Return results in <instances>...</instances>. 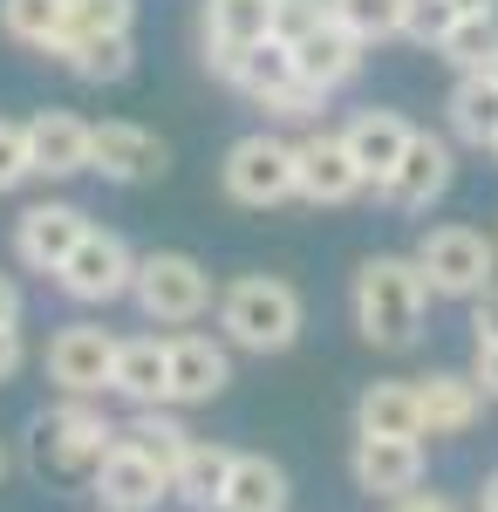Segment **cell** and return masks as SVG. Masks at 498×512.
Instances as JSON below:
<instances>
[{
  "label": "cell",
  "instance_id": "ac0fdd59",
  "mask_svg": "<svg viewBox=\"0 0 498 512\" xmlns=\"http://www.w3.org/2000/svg\"><path fill=\"white\" fill-rule=\"evenodd\" d=\"M410 137H417V123H410V117H396V110H362V117H355V123L342 130L348 158L362 164V178H369V185H383L389 171L403 164Z\"/></svg>",
  "mask_w": 498,
  "mask_h": 512
},
{
  "label": "cell",
  "instance_id": "60d3db41",
  "mask_svg": "<svg viewBox=\"0 0 498 512\" xmlns=\"http://www.w3.org/2000/svg\"><path fill=\"white\" fill-rule=\"evenodd\" d=\"M458 14H498V0H451Z\"/></svg>",
  "mask_w": 498,
  "mask_h": 512
},
{
  "label": "cell",
  "instance_id": "e0dca14e",
  "mask_svg": "<svg viewBox=\"0 0 498 512\" xmlns=\"http://www.w3.org/2000/svg\"><path fill=\"white\" fill-rule=\"evenodd\" d=\"M89 130H96V123L69 117V110H41V117H28V158H35V178H76V171H89Z\"/></svg>",
  "mask_w": 498,
  "mask_h": 512
},
{
  "label": "cell",
  "instance_id": "2e32d148",
  "mask_svg": "<svg viewBox=\"0 0 498 512\" xmlns=\"http://www.w3.org/2000/svg\"><path fill=\"white\" fill-rule=\"evenodd\" d=\"M294 158H301V198H314V205H348L355 192H369V178H362V164L348 158L342 137H307V144H294Z\"/></svg>",
  "mask_w": 498,
  "mask_h": 512
},
{
  "label": "cell",
  "instance_id": "ffe728a7",
  "mask_svg": "<svg viewBox=\"0 0 498 512\" xmlns=\"http://www.w3.org/2000/svg\"><path fill=\"white\" fill-rule=\"evenodd\" d=\"M232 383V355L212 335H171V403H212Z\"/></svg>",
  "mask_w": 498,
  "mask_h": 512
},
{
  "label": "cell",
  "instance_id": "3957f363",
  "mask_svg": "<svg viewBox=\"0 0 498 512\" xmlns=\"http://www.w3.org/2000/svg\"><path fill=\"white\" fill-rule=\"evenodd\" d=\"M410 260L423 267L430 294H444V301H478L485 287H498V239H485L478 226H430Z\"/></svg>",
  "mask_w": 498,
  "mask_h": 512
},
{
  "label": "cell",
  "instance_id": "83f0119b",
  "mask_svg": "<svg viewBox=\"0 0 498 512\" xmlns=\"http://www.w3.org/2000/svg\"><path fill=\"white\" fill-rule=\"evenodd\" d=\"M116 437H123V444H137L151 465H164V478L178 472V458L192 451V431H185L171 410H137V417H130V424H123Z\"/></svg>",
  "mask_w": 498,
  "mask_h": 512
},
{
  "label": "cell",
  "instance_id": "8fae6325",
  "mask_svg": "<svg viewBox=\"0 0 498 512\" xmlns=\"http://www.w3.org/2000/svg\"><path fill=\"white\" fill-rule=\"evenodd\" d=\"M89 485H96V506H103V512H151L157 499H171L164 465H151V458H144L137 444H123V437L96 458Z\"/></svg>",
  "mask_w": 498,
  "mask_h": 512
},
{
  "label": "cell",
  "instance_id": "484cf974",
  "mask_svg": "<svg viewBox=\"0 0 498 512\" xmlns=\"http://www.w3.org/2000/svg\"><path fill=\"white\" fill-rule=\"evenodd\" d=\"M62 21H69V0H0V35L41 55L62 48Z\"/></svg>",
  "mask_w": 498,
  "mask_h": 512
},
{
  "label": "cell",
  "instance_id": "f546056e",
  "mask_svg": "<svg viewBox=\"0 0 498 512\" xmlns=\"http://www.w3.org/2000/svg\"><path fill=\"white\" fill-rule=\"evenodd\" d=\"M137 21V0H69V21H62V48L69 41H96V35H130ZM55 48V55H62Z\"/></svg>",
  "mask_w": 498,
  "mask_h": 512
},
{
  "label": "cell",
  "instance_id": "d590c367",
  "mask_svg": "<svg viewBox=\"0 0 498 512\" xmlns=\"http://www.w3.org/2000/svg\"><path fill=\"white\" fill-rule=\"evenodd\" d=\"M21 362H28L21 328H0V383H14V376H21Z\"/></svg>",
  "mask_w": 498,
  "mask_h": 512
},
{
  "label": "cell",
  "instance_id": "277c9868",
  "mask_svg": "<svg viewBox=\"0 0 498 512\" xmlns=\"http://www.w3.org/2000/svg\"><path fill=\"white\" fill-rule=\"evenodd\" d=\"M110 444H116V424H110V417H96L82 396L55 403V410H41L35 424H28V451H35V465L48 478L96 472V458H103Z\"/></svg>",
  "mask_w": 498,
  "mask_h": 512
},
{
  "label": "cell",
  "instance_id": "8992f818",
  "mask_svg": "<svg viewBox=\"0 0 498 512\" xmlns=\"http://www.w3.org/2000/svg\"><path fill=\"white\" fill-rule=\"evenodd\" d=\"M137 308L144 321H164V328H185L212 308V274L198 267L192 253H144L137 260Z\"/></svg>",
  "mask_w": 498,
  "mask_h": 512
},
{
  "label": "cell",
  "instance_id": "ab89813d",
  "mask_svg": "<svg viewBox=\"0 0 498 512\" xmlns=\"http://www.w3.org/2000/svg\"><path fill=\"white\" fill-rule=\"evenodd\" d=\"M478 512H498V472L485 478V492H478Z\"/></svg>",
  "mask_w": 498,
  "mask_h": 512
},
{
  "label": "cell",
  "instance_id": "9a60e30c",
  "mask_svg": "<svg viewBox=\"0 0 498 512\" xmlns=\"http://www.w3.org/2000/svg\"><path fill=\"white\" fill-rule=\"evenodd\" d=\"M110 390L123 396V403H137V410H164V403H171V342H157V335L116 342Z\"/></svg>",
  "mask_w": 498,
  "mask_h": 512
},
{
  "label": "cell",
  "instance_id": "ba28073f",
  "mask_svg": "<svg viewBox=\"0 0 498 512\" xmlns=\"http://www.w3.org/2000/svg\"><path fill=\"white\" fill-rule=\"evenodd\" d=\"M82 233H89V212H82V205L41 198V205H28V212L14 219V253H21V267H35V274H62L69 253L82 246Z\"/></svg>",
  "mask_w": 498,
  "mask_h": 512
},
{
  "label": "cell",
  "instance_id": "4dcf8cb0",
  "mask_svg": "<svg viewBox=\"0 0 498 512\" xmlns=\"http://www.w3.org/2000/svg\"><path fill=\"white\" fill-rule=\"evenodd\" d=\"M328 14L342 21L348 35L389 41V35H403V21H410V0H328Z\"/></svg>",
  "mask_w": 498,
  "mask_h": 512
},
{
  "label": "cell",
  "instance_id": "f35d334b",
  "mask_svg": "<svg viewBox=\"0 0 498 512\" xmlns=\"http://www.w3.org/2000/svg\"><path fill=\"white\" fill-rule=\"evenodd\" d=\"M0 328H21V287L0 274Z\"/></svg>",
  "mask_w": 498,
  "mask_h": 512
},
{
  "label": "cell",
  "instance_id": "cb8c5ba5",
  "mask_svg": "<svg viewBox=\"0 0 498 512\" xmlns=\"http://www.w3.org/2000/svg\"><path fill=\"white\" fill-rule=\"evenodd\" d=\"M219 512H287V472L273 465L267 451H239Z\"/></svg>",
  "mask_w": 498,
  "mask_h": 512
},
{
  "label": "cell",
  "instance_id": "4316f807",
  "mask_svg": "<svg viewBox=\"0 0 498 512\" xmlns=\"http://www.w3.org/2000/svg\"><path fill=\"white\" fill-rule=\"evenodd\" d=\"M69 76L82 82H123L130 69H137V41L130 35H96V41H69L62 55H55Z\"/></svg>",
  "mask_w": 498,
  "mask_h": 512
},
{
  "label": "cell",
  "instance_id": "836d02e7",
  "mask_svg": "<svg viewBox=\"0 0 498 512\" xmlns=\"http://www.w3.org/2000/svg\"><path fill=\"white\" fill-rule=\"evenodd\" d=\"M328 21V0H273V41H307L314 28Z\"/></svg>",
  "mask_w": 498,
  "mask_h": 512
},
{
  "label": "cell",
  "instance_id": "603a6c76",
  "mask_svg": "<svg viewBox=\"0 0 498 512\" xmlns=\"http://www.w3.org/2000/svg\"><path fill=\"white\" fill-rule=\"evenodd\" d=\"M355 437H423L417 383H369L355 403Z\"/></svg>",
  "mask_w": 498,
  "mask_h": 512
},
{
  "label": "cell",
  "instance_id": "d4e9b609",
  "mask_svg": "<svg viewBox=\"0 0 498 512\" xmlns=\"http://www.w3.org/2000/svg\"><path fill=\"white\" fill-rule=\"evenodd\" d=\"M451 130H458V144L471 151H492L498 144V76H458L451 89Z\"/></svg>",
  "mask_w": 498,
  "mask_h": 512
},
{
  "label": "cell",
  "instance_id": "7c38bea8",
  "mask_svg": "<svg viewBox=\"0 0 498 512\" xmlns=\"http://www.w3.org/2000/svg\"><path fill=\"white\" fill-rule=\"evenodd\" d=\"M89 171L96 178H110V185H144V178H157L164 171V137H151L144 123H96L89 130Z\"/></svg>",
  "mask_w": 498,
  "mask_h": 512
},
{
  "label": "cell",
  "instance_id": "1f68e13d",
  "mask_svg": "<svg viewBox=\"0 0 498 512\" xmlns=\"http://www.w3.org/2000/svg\"><path fill=\"white\" fill-rule=\"evenodd\" d=\"M458 21H464V14L451 7V0H410V21H403V35L423 41V48H444Z\"/></svg>",
  "mask_w": 498,
  "mask_h": 512
},
{
  "label": "cell",
  "instance_id": "44dd1931",
  "mask_svg": "<svg viewBox=\"0 0 498 512\" xmlns=\"http://www.w3.org/2000/svg\"><path fill=\"white\" fill-rule=\"evenodd\" d=\"M232 458H239V451L192 437V451H185V458H178V472H171V499H178V506H192V512H219V506H226Z\"/></svg>",
  "mask_w": 498,
  "mask_h": 512
},
{
  "label": "cell",
  "instance_id": "74e56055",
  "mask_svg": "<svg viewBox=\"0 0 498 512\" xmlns=\"http://www.w3.org/2000/svg\"><path fill=\"white\" fill-rule=\"evenodd\" d=\"M389 512H458V506H451L444 492H423V485H417V492H403V499H389Z\"/></svg>",
  "mask_w": 498,
  "mask_h": 512
},
{
  "label": "cell",
  "instance_id": "d6a6232c",
  "mask_svg": "<svg viewBox=\"0 0 498 512\" xmlns=\"http://www.w3.org/2000/svg\"><path fill=\"white\" fill-rule=\"evenodd\" d=\"M28 178H35V158H28V123L0 117V192L28 185Z\"/></svg>",
  "mask_w": 498,
  "mask_h": 512
},
{
  "label": "cell",
  "instance_id": "d6986e66",
  "mask_svg": "<svg viewBox=\"0 0 498 512\" xmlns=\"http://www.w3.org/2000/svg\"><path fill=\"white\" fill-rule=\"evenodd\" d=\"M362 48H369V41H362V35H348L342 21L328 14V21H321V28H314L307 41H294V62H301V76L314 82L321 96H335L342 82L362 76Z\"/></svg>",
  "mask_w": 498,
  "mask_h": 512
},
{
  "label": "cell",
  "instance_id": "52a82bcc",
  "mask_svg": "<svg viewBox=\"0 0 498 512\" xmlns=\"http://www.w3.org/2000/svg\"><path fill=\"white\" fill-rule=\"evenodd\" d=\"M55 287H62L69 301H82V308H110V301H123V294L137 287V253H130L116 233L89 226L82 246L69 253V267L55 274Z\"/></svg>",
  "mask_w": 498,
  "mask_h": 512
},
{
  "label": "cell",
  "instance_id": "f1b7e54d",
  "mask_svg": "<svg viewBox=\"0 0 498 512\" xmlns=\"http://www.w3.org/2000/svg\"><path fill=\"white\" fill-rule=\"evenodd\" d=\"M437 55H444L458 76H485V69H498V14H464Z\"/></svg>",
  "mask_w": 498,
  "mask_h": 512
},
{
  "label": "cell",
  "instance_id": "e575fe53",
  "mask_svg": "<svg viewBox=\"0 0 498 512\" xmlns=\"http://www.w3.org/2000/svg\"><path fill=\"white\" fill-rule=\"evenodd\" d=\"M471 383L485 396H498V342H478V349H471Z\"/></svg>",
  "mask_w": 498,
  "mask_h": 512
},
{
  "label": "cell",
  "instance_id": "7402d4cb",
  "mask_svg": "<svg viewBox=\"0 0 498 512\" xmlns=\"http://www.w3.org/2000/svg\"><path fill=\"white\" fill-rule=\"evenodd\" d=\"M417 396H423V437H458V431H471L478 410H485V390H478L471 376H451V369L423 376Z\"/></svg>",
  "mask_w": 498,
  "mask_h": 512
},
{
  "label": "cell",
  "instance_id": "ee69618b",
  "mask_svg": "<svg viewBox=\"0 0 498 512\" xmlns=\"http://www.w3.org/2000/svg\"><path fill=\"white\" fill-rule=\"evenodd\" d=\"M492 76H498V69H492Z\"/></svg>",
  "mask_w": 498,
  "mask_h": 512
},
{
  "label": "cell",
  "instance_id": "7a4b0ae2",
  "mask_svg": "<svg viewBox=\"0 0 498 512\" xmlns=\"http://www.w3.org/2000/svg\"><path fill=\"white\" fill-rule=\"evenodd\" d=\"M219 328L232 349L246 355H280L301 342V294L273 274H246L219 294Z\"/></svg>",
  "mask_w": 498,
  "mask_h": 512
},
{
  "label": "cell",
  "instance_id": "6da1fadb",
  "mask_svg": "<svg viewBox=\"0 0 498 512\" xmlns=\"http://www.w3.org/2000/svg\"><path fill=\"white\" fill-rule=\"evenodd\" d=\"M430 308V280L410 253H376L362 260L355 274V328L376 342V349H410Z\"/></svg>",
  "mask_w": 498,
  "mask_h": 512
},
{
  "label": "cell",
  "instance_id": "4fadbf2b",
  "mask_svg": "<svg viewBox=\"0 0 498 512\" xmlns=\"http://www.w3.org/2000/svg\"><path fill=\"white\" fill-rule=\"evenodd\" d=\"M451 171H458V164H451V144H444V137H430V130H417V137H410V151H403V164L389 171L376 192H383L396 212H430L437 198L451 192Z\"/></svg>",
  "mask_w": 498,
  "mask_h": 512
},
{
  "label": "cell",
  "instance_id": "9c48e42d",
  "mask_svg": "<svg viewBox=\"0 0 498 512\" xmlns=\"http://www.w3.org/2000/svg\"><path fill=\"white\" fill-rule=\"evenodd\" d=\"M110 376H116V335L110 328L76 321V328H62V335L48 342V383L62 396H103Z\"/></svg>",
  "mask_w": 498,
  "mask_h": 512
},
{
  "label": "cell",
  "instance_id": "30bf717a",
  "mask_svg": "<svg viewBox=\"0 0 498 512\" xmlns=\"http://www.w3.org/2000/svg\"><path fill=\"white\" fill-rule=\"evenodd\" d=\"M273 41V0H205V69L226 76L260 48Z\"/></svg>",
  "mask_w": 498,
  "mask_h": 512
},
{
  "label": "cell",
  "instance_id": "8d00e7d4",
  "mask_svg": "<svg viewBox=\"0 0 498 512\" xmlns=\"http://www.w3.org/2000/svg\"><path fill=\"white\" fill-rule=\"evenodd\" d=\"M471 328H478V342H498V287H485L471 301Z\"/></svg>",
  "mask_w": 498,
  "mask_h": 512
},
{
  "label": "cell",
  "instance_id": "5b68a950",
  "mask_svg": "<svg viewBox=\"0 0 498 512\" xmlns=\"http://www.w3.org/2000/svg\"><path fill=\"white\" fill-rule=\"evenodd\" d=\"M219 178H226V198L232 205H253V212H267V205H287V198H301V158H294V144H280V137H239L219 164Z\"/></svg>",
  "mask_w": 498,
  "mask_h": 512
},
{
  "label": "cell",
  "instance_id": "7bdbcfd3",
  "mask_svg": "<svg viewBox=\"0 0 498 512\" xmlns=\"http://www.w3.org/2000/svg\"><path fill=\"white\" fill-rule=\"evenodd\" d=\"M492 158H498V144H492Z\"/></svg>",
  "mask_w": 498,
  "mask_h": 512
},
{
  "label": "cell",
  "instance_id": "5bb4252c",
  "mask_svg": "<svg viewBox=\"0 0 498 512\" xmlns=\"http://www.w3.org/2000/svg\"><path fill=\"white\" fill-rule=\"evenodd\" d=\"M348 472L369 499H403L423 485V444L417 437H355Z\"/></svg>",
  "mask_w": 498,
  "mask_h": 512
},
{
  "label": "cell",
  "instance_id": "b9f144b4",
  "mask_svg": "<svg viewBox=\"0 0 498 512\" xmlns=\"http://www.w3.org/2000/svg\"><path fill=\"white\" fill-rule=\"evenodd\" d=\"M0 478H7V444H0Z\"/></svg>",
  "mask_w": 498,
  "mask_h": 512
}]
</instances>
